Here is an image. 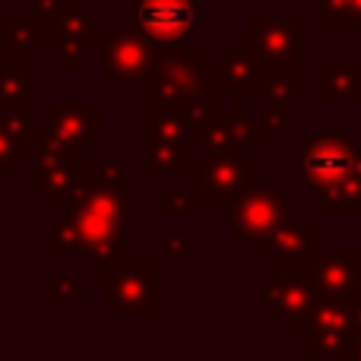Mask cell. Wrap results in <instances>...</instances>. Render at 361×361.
I'll list each match as a JSON object with an SVG mask.
<instances>
[{
    "instance_id": "obj_3",
    "label": "cell",
    "mask_w": 361,
    "mask_h": 361,
    "mask_svg": "<svg viewBox=\"0 0 361 361\" xmlns=\"http://www.w3.org/2000/svg\"><path fill=\"white\" fill-rule=\"evenodd\" d=\"M105 307H108V314H121V311L152 314V307H156V276H152V269L121 267L108 279Z\"/></svg>"
},
{
    "instance_id": "obj_2",
    "label": "cell",
    "mask_w": 361,
    "mask_h": 361,
    "mask_svg": "<svg viewBox=\"0 0 361 361\" xmlns=\"http://www.w3.org/2000/svg\"><path fill=\"white\" fill-rule=\"evenodd\" d=\"M355 159L352 149L345 143V137L339 133H320V137L307 140V152H305V169L311 184L317 187H336V180H343L352 171Z\"/></svg>"
},
{
    "instance_id": "obj_7",
    "label": "cell",
    "mask_w": 361,
    "mask_h": 361,
    "mask_svg": "<svg viewBox=\"0 0 361 361\" xmlns=\"http://www.w3.org/2000/svg\"><path fill=\"white\" fill-rule=\"evenodd\" d=\"M209 197H228L241 187V169H225L222 162H212L209 165Z\"/></svg>"
},
{
    "instance_id": "obj_4",
    "label": "cell",
    "mask_w": 361,
    "mask_h": 361,
    "mask_svg": "<svg viewBox=\"0 0 361 361\" xmlns=\"http://www.w3.org/2000/svg\"><path fill=\"white\" fill-rule=\"evenodd\" d=\"M282 193H254L235 209V241H247V238H260L282 219Z\"/></svg>"
},
{
    "instance_id": "obj_8",
    "label": "cell",
    "mask_w": 361,
    "mask_h": 361,
    "mask_svg": "<svg viewBox=\"0 0 361 361\" xmlns=\"http://www.w3.org/2000/svg\"><path fill=\"white\" fill-rule=\"evenodd\" d=\"M13 137H16V133H10L4 124H0V171L13 169V156H16V149H13Z\"/></svg>"
},
{
    "instance_id": "obj_6",
    "label": "cell",
    "mask_w": 361,
    "mask_h": 361,
    "mask_svg": "<svg viewBox=\"0 0 361 361\" xmlns=\"http://www.w3.org/2000/svg\"><path fill=\"white\" fill-rule=\"evenodd\" d=\"M146 51L137 38H121L105 57V73H108V82L114 86V80H133L146 70Z\"/></svg>"
},
{
    "instance_id": "obj_1",
    "label": "cell",
    "mask_w": 361,
    "mask_h": 361,
    "mask_svg": "<svg viewBox=\"0 0 361 361\" xmlns=\"http://www.w3.org/2000/svg\"><path fill=\"white\" fill-rule=\"evenodd\" d=\"M133 16L152 42H184L200 19L193 0H133Z\"/></svg>"
},
{
    "instance_id": "obj_5",
    "label": "cell",
    "mask_w": 361,
    "mask_h": 361,
    "mask_svg": "<svg viewBox=\"0 0 361 361\" xmlns=\"http://www.w3.org/2000/svg\"><path fill=\"white\" fill-rule=\"evenodd\" d=\"M44 114L61 140H76L80 133H86L89 140L102 137L95 133V127H102V111H95V105H51Z\"/></svg>"
}]
</instances>
